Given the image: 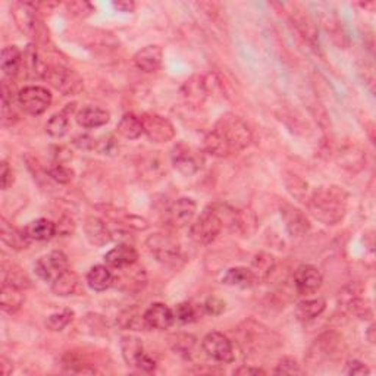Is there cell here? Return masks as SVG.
Instances as JSON below:
<instances>
[{"label":"cell","instance_id":"277c9868","mask_svg":"<svg viewBox=\"0 0 376 376\" xmlns=\"http://www.w3.org/2000/svg\"><path fill=\"white\" fill-rule=\"evenodd\" d=\"M146 246L153 256L162 265L177 268L184 260L182 247L179 241L166 232H156L146 240Z\"/></svg>","mask_w":376,"mask_h":376},{"label":"cell","instance_id":"8d00e7d4","mask_svg":"<svg viewBox=\"0 0 376 376\" xmlns=\"http://www.w3.org/2000/svg\"><path fill=\"white\" fill-rule=\"evenodd\" d=\"M340 153V160L345 169L360 171L366 165V153L359 146H349Z\"/></svg>","mask_w":376,"mask_h":376},{"label":"cell","instance_id":"ee69618b","mask_svg":"<svg viewBox=\"0 0 376 376\" xmlns=\"http://www.w3.org/2000/svg\"><path fill=\"white\" fill-rule=\"evenodd\" d=\"M3 272H5V277H3L5 282L14 284V286L23 288V290H27L29 287V279L24 273V271H21L16 266H11V269L5 268Z\"/></svg>","mask_w":376,"mask_h":376},{"label":"cell","instance_id":"ba28073f","mask_svg":"<svg viewBox=\"0 0 376 376\" xmlns=\"http://www.w3.org/2000/svg\"><path fill=\"white\" fill-rule=\"evenodd\" d=\"M18 103L28 115L38 116L52 105V93L42 86H28L19 90L16 95Z\"/></svg>","mask_w":376,"mask_h":376},{"label":"cell","instance_id":"5b68a950","mask_svg":"<svg viewBox=\"0 0 376 376\" xmlns=\"http://www.w3.org/2000/svg\"><path fill=\"white\" fill-rule=\"evenodd\" d=\"M43 79L64 96H77L83 91L84 81L74 69L64 65H50L46 68Z\"/></svg>","mask_w":376,"mask_h":376},{"label":"cell","instance_id":"484cf974","mask_svg":"<svg viewBox=\"0 0 376 376\" xmlns=\"http://www.w3.org/2000/svg\"><path fill=\"white\" fill-rule=\"evenodd\" d=\"M24 301H25L24 290L14 286V284L3 281L2 294H0V306H2V310L5 313L14 314L23 308Z\"/></svg>","mask_w":376,"mask_h":376},{"label":"cell","instance_id":"836d02e7","mask_svg":"<svg viewBox=\"0 0 376 376\" xmlns=\"http://www.w3.org/2000/svg\"><path fill=\"white\" fill-rule=\"evenodd\" d=\"M47 66L42 64V60L38 58L37 49L34 46H27V49L23 52V69L33 78H43L45 71Z\"/></svg>","mask_w":376,"mask_h":376},{"label":"cell","instance_id":"11a10c76","mask_svg":"<svg viewBox=\"0 0 376 376\" xmlns=\"http://www.w3.org/2000/svg\"><path fill=\"white\" fill-rule=\"evenodd\" d=\"M234 375H241V376H259V375H266V372L255 368V366H240L238 369L234 371Z\"/></svg>","mask_w":376,"mask_h":376},{"label":"cell","instance_id":"9f6ffc18","mask_svg":"<svg viewBox=\"0 0 376 376\" xmlns=\"http://www.w3.org/2000/svg\"><path fill=\"white\" fill-rule=\"evenodd\" d=\"M14 372V364L11 360H8L5 355L2 359H0V373H2L3 376H8L11 375Z\"/></svg>","mask_w":376,"mask_h":376},{"label":"cell","instance_id":"8fae6325","mask_svg":"<svg viewBox=\"0 0 376 376\" xmlns=\"http://www.w3.org/2000/svg\"><path fill=\"white\" fill-rule=\"evenodd\" d=\"M140 118L141 122H143L145 136L151 141V143L164 145L171 140H174L175 128L169 119L156 114H146Z\"/></svg>","mask_w":376,"mask_h":376},{"label":"cell","instance_id":"4dcf8cb0","mask_svg":"<svg viewBox=\"0 0 376 376\" xmlns=\"http://www.w3.org/2000/svg\"><path fill=\"white\" fill-rule=\"evenodd\" d=\"M325 309H327V301H325V299H308L297 304L296 309H294V314H296V318L300 322H310L319 318Z\"/></svg>","mask_w":376,"mask_h":376},{"label":"cell","instance_id":"2e32d148","mask_svg":"<svg viewBox=\"0 0 376 376\" xmlns=\"http://www.w3.org/2000/svg\"><path fill=\"white\" fill-rule=\"evenodd\" d=\"M145 319L149 329L166 331L175 322V314L169 306L164 303H153L145 312Z\"/></svg>","mask_w":376,"mask_h":376},{"label":"cell","instance_id":"ac0fdd59","mask_svg":"<svg viewBox=\"0 0 376 376\" xmlns=\"http://www.w3.org/2000/svg\"><path fill=\"white\" fill-rule=\"evenodd\" d=\"M106 265L112 269H122L138 262V251L129 242H121L105 255Z\"/></svg>","mask_w":376,"mask_h":376},{"label":"cell","instance_id":"7402d4cb","mask_svg":"<svg viewBox=\"0 0 376 376\" xmlns=\"http://www.w3.org/2000/svg\"><path fill=\"white\" fill-rule=\"evenodd\" d=\"M222 284H225V286H229V287L247 290V288L256 287L259 284V279L256 278V275L253 273L250 268L236 266L225 272V275L222 277Z\"/></svg>","mask_w":376,"mask_h":376},{"label":"cell","instance_id":"f546056e","mask_svg":"<svg viewBox=\"0 0 376 376\" xmlns=\"http://www.w3.org/2000/svg\"><path fill=\"white\" fill-rule=\"evenodd\" d=\"M50 288H52V292L58 297L74 296L79 288V278L74 271L68 269L64 273H60V275L52 282Z\"/></svg>","mask_w":376,"mask_h":376},{"label":"cell","instance_id":"30bf717a","mask_svg":"<svg viewBox=\"0 0 376 376\" xmlns=\"http://www.w3.org/2000/svg\"><path fill=\"white\" fill-rule=\"evenodd\" d=\"M69 269V260L64 251L53 250L36 262L34 271L40 279L52 284L60 273Z\"/></svg>","mask_w":376,"mask_h":376},{"label":"cell","instance_id":"bcb514c9","mask_svg":"<svg viewBox=\"0 0 376 376\" xmlns=\"http://www.w3.org/2000/svg\"><path fill=\"white\" fill-rule=\"evenodd\" d=\"M66 9L71 15L78 18H86L91 12H95V6L88 2H68Z\"/></svg>","mask_w":376,"mask_h":376},{"label":"cell","instance_id":"7c38bea8","mask_svg":"<svg viewBox=\"0 0 376 376\" xmlns=\"http://www.w3.org/2000/svg\"><path fill=\"white\" fill-rule=\"evenodd\" d=\"M146 282V272L141 266H137V263L127 268L116 269V273H114V286L128 294L141 291L145 288Z\"/></svg>","mask_w":376,"mask_h":376},{"label":"cell","instance_id":"8992f818","mask_svg":"<svg viewBox=\"0 0 376 376\" xmlns=\"http://www.w3.org/2000/svg\"><path fill=\"white\" fill-rule=\"evenodd\" d=\"M171 162L181 175L191 177L205 166L203 151L187 143H178L171 151Z\"/></svg>","mask_w":376,"mask_h":376},{"label":"cell","instance_id":"f35d334b","mask_svg":"<svg viewBox=\"0 0 376 376\" xmlns=\"http://www.w3.org/2000/svg\"><path fill=\"white\" fill-rule=\"evenodd\" d=\"M203 306H196V304L184 301L179 303L178 306L174 310L175 314V321L181 322V323H192L197 322L200 319V316L203 314Z\"/></svg>","mask_w":376,"mask_h":376},{"label":"cell","instance_id":"7dc6e473","mask_svg":"<svg viewBox=\"0 0 376 376\" xmlns=\"http://www.w3.org/2000/svg\"><path fill=\"white\" fill-rule=\"evenodd\" d=\"M96 150L99 151V153L101 155H115L118 151V143L115 137L112 136H105L97 140V145H96Z\"/></svg>","mask_w":376,"mask_h":376},{"label":"cell","instance_id":"603a6c76","mask_svg":"<svg viewBox=\"0 0 376 376\" xmlns=\"http://www.w3.org/2000/svg\"><path fill=\"white\" fill-rule=\"evenodd\" d=\"M75 119L78 122V125L83 128H99L108 124L110 121V114L108 110L101 109L99 106L88 105V106L81 108L77 112Z\"/></svg>","mask_w":376,"mask_h":376},{"label":"cell","instance_id":"74e56055","mask_svg":"<svg viewBox=\"0 0 376 376\" xmlns=\"http://www.w3.org/2000/svg\"><path fill=\"white\" fill-rule=\"evenodd\" d=\"M68 129H69V115L65 110L59 112V114H55L46 124V133L52 138L65 137Z\"/></svg>","mask_w":376,"mask_h":376},{"label":"cell","instance_id":"680465c9","mask_svg":"<svg viewBox=\"0 0 376 376\" xmlns=\"http://www.w3.org/2000/svg\"><path fill=\"white\" fill-rule=\"evenodd\" d=\"M366 337H368V340H369L371 344H375V325L373 323L371 325L369 329L366 331Z\"/></svg>","mask_w":376,"mask_h":376},{"label":"cell","instance_id":"e575fe53","mask_svg":"<svg viewBox=\"0 0 376 376\" xmlns=\"http://www.w3.org/2000/svg\"><path fill=\"white\" fill-rule=\"evenodd\" d=\"M118 325L122 329L128 331H146L149 329L145 313H140L137 309H127L119 314Z\"/></svg>","mask_w":376,"mask_h":376},{"label":"cell","instance_id":"681fc988","mask_svg":"<svg viewBox=\"0 0 376 376\" xmlns=\"http://www.w3.org/2000/svg\"><path fill=\"white\" fill-rule=\"evenodd\" d=\"M344 373L345 375H350V376H355V375H371V371L368 366H366L363 362L360 360H349L347 363H345V369H344Z\"/></svg>","mask_w":376,"mask_h":376},{"label":"cell","instance_id":"52a82bcc","mask_svg":"<svg viewBox=\"0 0 376 376\" xmlns=\"http://www.w3.org/2000/svg\"><path fill=\"white\" fill-rule=\"evenodd\" d=\"M121 351L128 366L143 372H153L156 369V362L146 354L143 342L134 335H124L121 338Z\"/></svg>","mask_w":376,"mask_h":376},{"label":"cell","instance_id":"816d5d0a","mask_svg":"<svg viewBox=\"0 0 376 376\" xmlns=\"http://www.w3.org/2000/svg\"><path fill=\"white\" fill-rule=\"evenodd\" d=\"M96 145H97V140L88 134H81L74 138V146L79 150H84V151L96 150Z\"/></svg>","mask_w":376,"mask_h":376},{"label":"cell","instance_id":"1f68e13d","mask_svg":"<svg viewBox=\"0 0 376 376\" xmlns=\"http://www.w3.org/2000/svg\"><path fill=\"white\" fill-rule=\"evenodd\" d=\"M0 68L6 77H15L23 69V52L16 46H6L2 50Z\"/></svg>","mask_w":376,"mask_h":376},{"label":"cell","instance_id":"c3c4849f","mask_svg":"<svg viewBox=\"0 0 376 376\" xmlns=\"http://www.w3.org/2000/svg\"><path fill=\"white\" fill-rule=\"evenodd\" d=\"M203 310L205 313L210 314V316H219L225 310V301L221 300L219 297L210 296L206 299L205 304H203Z\"/></svg>","mask_w":376,"mask_h":376},{"label":"cell","instance_id":"d6986e66","mask_svg":"<svg viewBox=\"0 0 376 376\" xmlns=\"http://www.w3.org/2000/svg\"><path fill=\"white\" fill-rule=\"evenodd\" d=\"M164 60V50L158 45H149L143 47L134 56V65L147 74H153L162 66Z\"/></svg>","mask_w":376,"mask_h":376},{"label":"cell","instance_id":"ffe728a7","mask_svg":"<svg viewBox=\"0 0 376 376\" xmlns=\"http://www.w3.org/2000/svg\"><path fill=\"white\" fill-rule=\"evenodd\" d=\"M37 5L32 2H16L12 5V15L15 23L23 33L32 36L37 25Z\"/></svg>","mask_w":376,"mask_h":376},{"label":"cell","instance_id":"f5cc1de1","mask_svg":"<svg viewBox=\"0 0 376 376\" xmlns=\"http://www.w3.org/2000/svg\"><path fill=\"white\" fill-rule=\"evenodd\" d=\"M0 177H2V190H8L11 188V186L14 184V172L12 168L9 166L8 162H2V165H0Z\"/></svg>","mask_w":376,"mask_h":376},{"label":"cell","instance_id":"f907efd6","mask_svg":"<svg viewBox=\"0 0 376 376\" xmlns=\"http://www.w3.org/2000/svg\"><path fill=\"white\" fill-rule=\"evenodd\" d=\"M195 344H196L195 337H191V335H181V337L177 338L175 351H178L179 354L188 355L192 347H195Z\"/></svg>","mask_w":376,"mask_h":376},{"label":"cell","instance_id":"6da1fadb","mask_svg":"<svg viewBox=\"0 0 376 376\" xmlns=\"http://www.w3.org/2000/svg\"><path fill=\"white\" fill-rule=\"evenodd\" d=\"M253 141V133L247 122L234 114L219 118L205 137V150L218 158H228L247 149Z\"/></svg>","mask_w":376,"mask_h":376},{"label":"cell","instance_id":"83f0119b","mask_svg":"<svg viewBox=\"0 0 376 376\" xmlns=\"http://www.w3.org/2000/svg\"><path fill=\"white\" fill-rule=\"evenodd\" d=\"M87 286L96 291L103 292L114 286V272L108 265H96L87 273Z\"/></svg>","mask_w":376,"mask_h":376},{"label":"cell","instance_id":"d6a6232c","mask_svg":"<svg viewBox=\"0 0 376 376\" xmlns=\"http://www.w3.org/2000/svg\"><path fill=\"white\" fill-rule=\"evenodd\" d=\"M118 134L127 140H137L145 134L143 131V122L141 118L134 114H125L121 118L119 124L116 127Z\"/></svg>","mask_w":376,"mask_h":376},{"label":"cell","instance_id":"5bb4252c","mask_svg":"<svg viewBox=\"0 0 376 376\" xmlns=\"http://www.w3.org/2000/svg\"><path fill=\"white\" fill-rule=\"evenodd\" d=\"M279 212L291 237H303L310 231V222L299 208L290 205V203H282Z\"/></svg>","mask_w":376,"mask_h":376},{"label":"cell","instance_id":"44dd1931","mask_svg":"<svg viewBox=\"0 0 376 376\" xmlns=\"http://www.w3.org/2000/svg\"><path fill=\"white\" fill-rule=\"evenodd\" d=\"M210 93L209 79L205 75H195L182 86V96L191 105H203Z\"/></svg>","mask_w":376,"mask_h":376},{"label":"cell","instance_id":"d4e9b609","mask_svg":"<svg viewBox=\"0 0 376 376\" xmlns=\"http://www.w3.org/2000/svg\"><path fill=\"white\" fill-rule=\"evenodd\" d=\"M291 23L297 28V32L308 40L310 45H314L318 40V27L314 24L313 19L303 11V9L292 6V11L290 12Z\"/></svg>","mask_w":376,"mask_h":376},{"label":"cell","instance_id":"e0dca14e","mask_svg":"<svg viewBox=\"0 0 376 376\" xmlns=\"http://www.w3.org/2000/svg\"><path fill=\"white\" fill-rule=\"evenodd\" d=\"M84 232L90 244H93L96 247H103L114 240V229L108 225V222L97 216H90L86 219Z\"/></svg>","mask_w":376,"mask_h":376},{"label":"cell","instance_id":"60d3db41","mask_svg":"<svg viewBox=\"0 0 376 376\" xmlns=\"http://www.w3.org/2000/svg\"><path fill=\"white\" fill-rule=\"evenodd\" d=\"M47 175L49 178H52L56 181L58 184H69L71 181L74 179L75 172L74 169L68 168L65 164H53L47 168Z\"/></svg>","mask_w":376,"mask_h":376},{"label":"cell","instance_id":"3957f363","mask_svg":"<svg viewBox=\"0 0 376 376\" xmlns=\"http://www.w3.org/2000/svg\"><path fill=\"white\" fill-rule=\"evenodd\" d=\"M223 227H225V221H223L222 205L215 203L203 210L200 218L191 223L190 238L200 246H208L218 238Z\"/></svg>","mask_w":376,"mask_h":376},{"label":"cell","instance_id":"d590c367","mask_svg":"<svg viewBox=\"0 0 376 376\" xmlns=\"http://www.w3.org/2000/svg\"><path fill=\"white\" fill-rule=\"evenodd\" d=\"M275 258L268 255V253H259V255H256L255 258H253L251 260V271L253 273H255L256 278L260 281H266L271 273L273 272V269H275Z\"/></svg>","mask_w":376,"mask_h":376},{"label":"cell","instance_id":"4316f807","mask_svg":"<svg viewBox=\"0 0 376 376\" xmlns=\"http://www.w3.org/2000/svg\"><path fill=\"white\" fill-rule=\"evenodd\" d=\"M340 341L341 338L338 335H335L334 332L331 334H325L322 337L316 340V342L313 344V347L310 349L309 359H332L335 354H337L340 349Z\"/></svg>","mask_w":376,"mask_h":376},{"label":"cell","instance_id":"f1b7e54d","mask_svg":"<svg viewBox=\"0 0 376 376\" xmlns=\"http://www.w3.org/2000/svg\"><path fill=\"white\" fill-rule=\"evenodd\" d=\"M24 231L32 241H47L56 236V223L50 219L40 218L29 222Z\"/></svg>","mask_w":376,"mask_h":376},{"label":"cell","instance_id":"cb8c5ba5","mask_svg":"<svg viewBox=\"0 0 376 376\" xmlns=\"http://www.w3.org/2000/svg\"><path fill=\"white\" fill-rule=\"evenodd\" d=\"M0 237H2V241L8 247H11L15 251H23L28 249L29 242H32L24 229L14 227L5 218H2V223H0Z\"/></svg>","mask_w":376,"mask_h":376},{"label":"cell","instance_id":"4fadbf2b","mask_svg":"<svg viewBox=\"0 0 376 376\" xmlns=\"http://www.w3.org/2000/svg\"><path fill=\"white\" fill-rule=\"evenodd\" d=\"M294 287L300 296H312L323 284L322 272L313 265H301L294 272Z\"/></svg>","mask_w":376,"mask_h":376},{"label":"cell","instance_id":"f6af8a7d","mask_svg":"<svg viewBox=\"0 0 376 376\" xmlns=\"http://www.w3.org/2000/svg\"><path fill=\"white\" fill-rule=\"evenodd\" d=\"M275 373L277 375H301L303 371L300 368V364L297 363V360H294L292 358H284L278 362Z\"/></svg>","mask_w":376,"mask_h":376},{"label":"cell","instance_id":"7bdbcfd3","mask_svg":"<svg viewBox=\"0 0 376 376\" xmlns=\"http://www.w3.org/2000/svg\"><path fill=\"white\" fill-rule=\"evenodd\" d=\"M286 186H287V190L291 192L292 197L304 201V196H306V192H308V184L301 178H299L294 174H290L288 172V174L286 175Z\"/></svg>","mask_w":376,"mask_h":376},{"label":"cell","instance_id":"6f0895ef","mask_svg":"<svg viewBox=\"0 0 376 376\" xmlns=\"http://www.w3.org/2000/svg\"><path fill=\"white\" fill-rule=\"evenodd\" d=\"M114 6L121 12H133L136 9L134 2H114Z\"/></svg>","mask_w":376,"mask_h":376},{"label":"cell","instance_id":"9a60e30c","mask_svg":"<svg viewBox=\"0 0 376 376\" xmlns=\"http://www.w3.org/2000/svg\"><path fill=\"white\" fill-rule=\"evenodd\" d=\"M196 201L190 197H181L168 210V221L172 227L186 228L192 223L196 216Z\"/></svg>","mask_w":376,"mask_h":376},{"label":"cell","instance_id":"9c48e42d","mask_svg":"<svg viewBox=\"0 0 376 376\" xmlns=\"http://www.w3.org/2000/svg\"><path fill=\"white\" fill-rule=\"evenodd\" d=\"M201 349L209 359L218 363H231L236 359L232 341L222 332H209L201 340Z\"/></svg>","mask_w":376,"mask_h":376},{"label":"cell","instance_id":"ab89813d","mask_svg":"<svg viewBox=\"0 0 376 376\" xmlns=\"http://www.w3.org/2000/svg\"><path fill=\"white\" fill-rule=\"evenodd\" d=\"M74 319V312L73 310H64V312H59V313H53V314H50V316L47 318L46 321V327L47 329L50 331H53V332H59V331H62L65 329L68 325L73 322Z\"/></svg>","mask_w":376,"mask_h":376},{"label":"cell","instance_id":"b9f144b4","mask_svg":"<svg viewBox=\"0 0 376 376\" xmlns=\"http://www.w3.org/2000/svg\"><path fill=\"white\" fill-rule=\"evenodd\" d=\"M140 172L143 174V178L151 179L155 177H160L164 172V165L158 156H147L140 164Z\"/></svg>","mask_w":376,"mask_h":376},{"label":"cell","instance_id":"db71d44e","mask_svg":"<svg viewBox=\"0 0 376 376\" xmlns=\"http://www.w3.org/2000/svg\"><path fill=\"white\" fill-rule=\"evenodd\" d=\"M74 229H75V223H74L73 218L64 216L56 223V234H60V236H64V237L71 236V234L74 232Z\"/></svg>","mask_w":376,"mask_h":376},{"label":"cell","instance_id":"7a4b0ae2","mask_svg":"<svg viewBox=\"0 0 376 376\" xmlns=\"http://www.w3.org/2000/svg\"><path fill=\"white\" fill-rule=\"evenodd\" d=\"M349 195L347 191L337 186L321 187L313 191L308 200L310 215L325 223V225H337L347 215Z\"/></svg>","mask_w":376,"mask_h":376}]
</instances>
